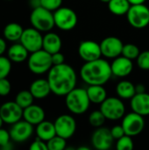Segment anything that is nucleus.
I'll return each mask as SVG.
<instances>
[{
	"label": "nucleus",
	"mask_w": 149,
	"mask_h": 150,
	"mask_svg": "<svg viewBox=\"0 0 149 150\" xmlns=\"http://www.w3.org/2000/svg\"><path fill=\"white\" fill-rule=\"evenodd\" d=\"M116 93L122 99H131L135 94V85L130 81H120L116 86Z\"/></svg>",
	"instance_id": "a878e982"
},
{
	"label": "nucleus",
	"mask_w": 149,
	"mask_h": 150,
	"mask_svg": "<svg viewBox=\"0 0 149 150\" xmlns=\"http://www.w3.org/2000/svg\"><path fill=\"white\" fill-rule=\"evenodd\" d=\"M100 1H101L102 3H105V4H108V3H109V2H110L111 0H100Z\"/></svg>",
	"instance_id": "de8ad7c7"
},
{
	"label": "nucleus",
	"mask_w": 149,
	"mask_h": 150,
	"mask_svg": "<svg viewBox=\"0 0 149 150\" xmlns=\"http://www.w3.org/2000/svg\"><path fill=\"white\" fill-rule=\"evenodd\" d=\"M54 123L56 134L68 140L71 138L76 130V122L74 117L68 114H62L60 115Z\"/></svg>",
	"instance_id": "9b49d317"
},
{
	"label": "nucleus",
	"mask_w": 149,
	"mask_h": 150,
	"mask_svg": "<svg viewBox=\"0 0 149 150\" xmlns=\"http://www.w3.org/2000/svg\"><path fill=\"white\" fill-rule=\"evenodd\" d=\"M123 46L124 44L119 38L115 36L106 37L100 42L102 55L106 58L114 59L122 54Z\"/></svg>",
	"instance_id": "ddd939ff"
},
{
	"label": "nucleus",
	"mask_w": 149,
	"mask_h": 150,
	"mask_svg": "<svg viewBox=\"0 0 149 150\" xmlns=\"http://www.w3.org/2000/svg\"><path fill=\"white\" fill-rule=\"evenodd\" d=\"M34 97L30 91H21L15 97V102L23 109L33 104Z\"/></svg>",
	"instance_id": "cd10ccee"
},
{
	"label": "nucleus",
	"mask_w": 149,
	"mask_h": 150,
	"mask_svg": "<svg viewBox=\"0 0 149 150\" xmlns=\"http://www.w3.org/2000/svg\"><path fill=\"white\" fill-rule=\"evenodd\" d=\"M135 90H136V93H142V92H146V88L143 84L139 83L137 85H135Z\"/></svg>",
	"instance_id": "79ce46f5"
},
{
	"label": "nucleus",
	"mask_w": 149,
	"mask_h": 150,
	"mask_svg": "<svg viewBox=\"0 0 149 150\" xmlns=\"http://www.w3.org/2000/svg\"><path fill=\"white\" fill-rule=\"evenodd\" d=\"M11 139L15 142H26L33 134V126L26 120H19L11 125L10 129Z\"/></svg>",
	"instance_id": "2eb2a0df"
},
{
	"label": "nucleus",
	"mask_w": 149,
	"mask_h": 150,
	"mask_svg": "<svg viewBox=\"0 0 149 150\" xmlns=\"http://www.w3.org/2000/svg\"><path fill=\"white\" fill-rule=\"evenodd\" d=\"M107 4L109 11L117 16L126 15L131 7L128 0H111Z\"/></svg>",
	"instance_id": "bb28decb"
},
{
	"label": "nucleus",
	"mask_w": 149,
	"mask_h": 150,
	"mask_svg": "<svg viewBox=\"0 0 149 150\" xmlns=\"http://www.w3.org/2000/svg\"><path fill=\"white\" fill-rule=\"evenodd\" d=\"M133 112L145 117L149 116V94L147 92L136 93L130 102Z\"/></svg>",
	"instance_id": "a211bd4d"
},
{
	"label": "nucleus",
	"mask_w": 149,
	"mask_h": 150,
	"mask_svg": "<svg viewBox=\"0 0 149 150\" xmlns=\"http://www.w3.org/2000/svg\"><path fill=\"white\" fill-rule=\"evenodd\" d=\"M78 149L79 150H89L90 149H89V148H87V147H82V148H78Z\"/></svg>",
	"instance_id": "a18cd8bd"
},
{
	"label": "nucleus",
	"mask_w": 149,
	"mask_h": 150,
	"mask_svg": "<svg viewBox=\"0 0 149 150\" xmlns=\"http://www.w3.org/2000/svg\"><path fill=\"white\" fill-rule=\"evenodd\" d=\"M6 50V42L4 40V39L0 37V56L3 55V54L5 52Z\"/></svg>",
	"instance_id": "a19ab883"
},
{
	"label": "nucleus",
	"mask_w": 149,
	"mask_h": 150,
	"mask_svg": "<svg viewBox=\"0 0 149 150\" xmlns=\"http://www.w3.org/2000/svg\"><path fill=\"white\" fill-rule=\"evenodd\" d=\"M67 140L59 136L55 135L52 139L47 142L48 150H63L66 149L67 146Z\"/></svg>",
	"instance_id": "c756f323"
},
{
	"label": "nucleus",
	"mask_w": 149,
	"mask_h": 150,
	"mask_svg": "<svg viewBox=\"0 0 149 150\" xmlns=\"http://www.w3.org/2000/svg\"><path fill=\"white\" fill-rule=\"evenodd\" d=\"M136 61L137 65L140 69L143 70H149V50L141 52Z\"/></svg>",
	"instance_id": "72a5a7b5"
},
{
	"label": "nucleus",
	"mask_w": 149,
	"mask_h": 150,
	"mask_svg": "<svg viewBox=\"0 0 149 150\" xmlns=\"http://www.w3.org/2000/svg\"><path fill=\"white\" fill-rule=\"evenodd\" d=\"M29 91H31L34 98L37 99L45 98L52 92L47 79L43 78H40L33 81L30 85Z\"/></svg>",
	"instance_id": "aec40b11"
},
{
	"label": "nucleus",
	"mask_w": 149,
	"mask_h": 150,
	"mask_svg": "<svg viewBox=\"0 0 149 150\" xmlns=\"http://www.w3.org/2000/svg\"><path fill=\"white\" fill-rule=\"evenodd\" d=\"M27 65L30 71L35 75H42L50 70L53 67L51 54L43 48L31 53L27 59Z\"/></svg>",
	"instance_id": "39448f33"
},
{
	"label": "nucleus",
	"mask_w": 149,
	"mask_h": 150,
	"mask_svg": "<svg viewBox=\"0 0 149 150\" xmlns=\"http://www.w3.org/2000/svg\"><path fill=\"white\" fill-rule=\"evenodd\" d=\"M134 148V144L132 136L125 134L119 140H117L116 149L117 150H132Z\"/></svg>",
	"instance_id": "2f4dec72"
},
{
	"label": "nucleus",
	"mask_w": 149,
	"mask_h": 150,
	"mask_svg": "<svg viewBox=\"0 0 149 150\" xmlns=\"http://www.w3.org/2000/svg\"><path fill=\"white\" fill-rule=\"evenodd\" d=\"M100 111L106 120H119L125 116L126 106L120 98L110 97L100 105Z\"/></svg>",
	"instance_id": "423d86ee"
},
{
	"label": "nucleus",
	"mask_w": 149,
	"mask_h": 150,
	"mask_svg": "<svg viewBox=\"0 0 149 150\" xmlns=\"http://www.w3.org/2000/svg\"><path fill=\"white\" fill-rule=\"evenodd\" d=\"M105 120H106V118L105 117L103 112L100 111V109L97 111L92 112L89 116L90 125L93 127H96V128L103 127L104 123L105 122Z\"/></svg>",
	"instance_id": "7c9ffc66"
},
{
	"label": "nucleus",
	"mask_w": 149,
	"mask_h": 150,
	"mask_svg": "<svg viewBox=\"0 0 149 150\" xmlns=\"http://www.w3.org/2000/svg\"><path fill=\"white\" fill-rule=\"evenodd\" d=\"M30 23L32 27L40 32H49L55 26L54 11L42 6L34 8L30 15Z\"/></svg>",
	"instance_id": "20e7f679"
},
{
	"label": "nucleus",
	"mask_w": 149,
	"mask_h": 150,
	"mask_svg": "<svg viewBox=\"0 0 149 150\" xmlns=\"http://www.w3.org/2000/svg\"><path fill=\"white\" fill-rule=\"evenodd\" d=\"M23 32L24 29L18 23L11 22L4 26L3 33L5 40L12 42H17L20 40Z\"/></svg>",
	"instance_id": "b1692460"
},
{
	"label": "nucleus",
	"mask_w": 149,
	"mask_h": 150,
	"mask_svg": "<svg viewBox=\"0 0 149 150\" xmlns=\"http://www.w3.org/2000/svg\"><path fill=\"white\" fill-rule=\"evenodd\" d=\"M19 42L29 51V53H33L42 49L43 36L41 35L40 31L32 26L24 29Z\"/></svg>",
	"instance_id": "9d476101"
},
{
	"label": "nucleus",
	"mask_w": 149,
	"mask_h": 150,
	"mask_svg": "<svg viewBox=\"0 0 149 150\" xmlns=\"http://www.w3.org/2000/svg\"><path fill=\"white\" fill-rule=\"evenodd\" d=\"M23 119L32 126H37L45 120V111L41 106L32 104L23 110Z\"/></svg>",
	"instance_id": "6ab92c4d"
},
{
	"label": "nucleus",
	"mask_w": 149,
	"mask_h": 150,
	"mask_svg": "<svg viewBox=\"0 0 149 150\" xmlns=\"http://www.w3.org/2000/svg\"><path fill=\"white\" fill-rule=\"evenodd\" d=\"M121 126L123 127L126 134L132 137L137 136L144 130V117L134 112L125 114V116L123 117Z\"/></svg>",
	"instance_id": "1a4fd4ad"
},
{
	"label": "nucleus",
	"mask_w": 149,
	"mask_h": 150,
	"mask_svg": "<svg viewBox=\"0 0 149 150\" xmlns=\"http://www.w3.org/2000/svg\"><path fill=\"white\" fill-rule=\"evenodd\" d=\"M30 5L32 7V9L37 8L40 6V0H30Z\"/></svg>",
	"instance_id": "37998d69"
},
{
	"label": "nucleus",
	"mask_w": 149,
	"mask_h": 150,
	"mask_svg": "<svg viewBox=\"0 0 149 150\" xmlns=\"http://www.w3.org/2000/svg\"><path fill=\"white\" fill-rule=\"evenodd\" d=\"M114 138L112 135L111 129L104 127H97L92 134L91 143L97 150L110 149L113 144Z\"/></svg>",
	"instance_id": "4468645a"
},
{
	"label": "nucleus",
	"mask_w": 149,
	"mask_h": 150,
	"mask_svg": "<svg viewBox=\"0 0 149 150\" xmlns=\"http://www.w3.org/2000/svg\"><path fill=\"white\" fill-rule=\"evenodd\" d=\"M11 69V61L5 56H0V79L8 76Z\"/></svg>",
	"instance_id": "473e14b6"
},
{
	"label": "nucleus",
	"mask_w": 149,
	"mask_h": 150,
	"mask_svg": "<svg viewBox=\"0 0 149 150\" xmlns=\"http://www.w3.org/2000/svg\"><path fill=\"white\" fill-rule=\"evenodd\" d=\"M111 68L112 76H115L117 77L128 76L133 69V60L128 59L121 54L114 58V60L111 63Z\"/></svg>",
	"instance_id": "f3484780"
},
{
	"label": "nucleus",
	"mask_w": 149,
	"mask_h": 150,
	"mask_svg": "<svg viewBox=\"0 0 149 150\" xmlns=\"http://www.w3.org/2000/svg\"><path fill=\"white\" fill-rule=\"evenodd\" d=\"M90 103L86 89L76 87L65 96L66 106L73 114L80 115L86 112Z\"/></svg>",
	"instance_id": "7ed1b4c3"
},
{
	"label": "nucleus",
	"mask_w": 149,
	"mask_h": 150,
	"mask_svg": "<svg viewBox=\"0 0 149 150\" xmlns=\"http://www.w3.org/2000/svg\"><path fill=\"white\" fill-rule=\"evenodd\" d=\"M36 135L38 138L47 142L56 135L54 123L48 120H43L36 127Z\"/></svg>",
	"instance_id": "5701e85b"
},
{
	"label": "nucleus",
	"mask_w": 149,
	"mask_h": 150,
	"mask_svg": "<svg viewBox=\"0 0 149 150\" xmlns=\"http://www.w3.org/2000/svg\"><path fill=\"white\" fill-rule=\"evenodd\" d=\"M47 81L51 91L56 96L65 97L76 87L77 76L75 69L67 63L53 65L47 72Z\"/></svg>",
	"instance_id": "f257e3e1"
},
{
	"label": "nucleus",
	"mask_w": 149,
	"mask_h": 150,
	"mask_svg": "<svg viewBox=\"0 0 149 150\" xmlns=\"http://www.w3.org/2000/svg\"><path fill=\"white\" fill-rule=\"evenodd\" d=\"M23 110L15 101L5 102L0 106V116L4 123L12 125L23 118Z\"/></svg>",
	"instance_id": "f8f14e48"
},
{
	"label": "nucleus",
	"mask_w": 149,
	"mask_h": 150,
	"mask_svg": "<svg viewBox=\"0 0 149 150\" xmlns=\"http://www.w3.org/2000/svg\"><path fill=\"white\" fill-rule=\"evenodd\" d=\"M3 123H4V121H3V120H2V118H1V116H0V128H1L2 126H3Z\"/></svg>",
	"instance_id": "49530a36"
},
{
	"label": "nucleus",
	"mask_w": 149,
	"mask_h": 150,
	"mask_svg": "<svg viewBox=\"0 0 149 150\" xmlns=\"http://www.w3.org/2000/svg\"><path fill=\"white\" fill-rule=\"evenodd\" d=\"M78 54L84 62L101 58L102 52L100 43L94 40L82 41L78 46Z\"/></svg>",
	"instance_id": "dca6fc26"
},
{
	"label": "nucleus",
	"mask_w": 149,
	"mask_h": 150,
	"mask_svg": "<svg viewBox=\"0 0 149 150\" xmlns=\"http://www.w3.org/2000/svg\"><path fill=\"white\" fill-rule=\"evenodd\" d=\"M29 149L31 150H48L47 142H44V141H42L41 139H40L38 137L30 145V148Z\"/></svg>",
	"instance_id": "4c0bfd02"
},
{
	"label": "nucleus",
	"mask_w": 149,
	"mask_h": 150,
	"mask_svg": "<svg viewBox=\"0 0 149 150\" xmlns=\"http://www.w3.org/2000/svg\"><path fill=\"white\" fill-rule=\"evenodd\" d=\"M129 3L131 4V5L133 4H145V2L147 0H128Z\"/></svg>",
	"instance_id": "c03bdc74"
},
{
	"label": "nucleus",
	"mask_w": 149,
	"mask_h": 150,
	"mask_svg": "<svg viewBox=\"0 0 149 150\" xmlns=\"http://www.w3.org/2000/svg\"><path fill=\"white\" fill-rule=\"evenodd\" d=\"M86 90L92 104L101 105L107 98V91L104 85H89Z\"/></svg>",
	"instance_id": "393cba45"
},
{
	"label": "nucleus",
	"mask_w": 149,
	"mask_h": 150,
	"mask_svg": "<svg viewBox=\"0 0 149 150\" xmlns=\"http://www.w3.org/2000/svg\"><path fill=\"white\" fill-rule=\"evenodd\" d=\"M126 18L133 27L137 29L145 28L149 25V8L145 4L131 5L126 13Z\"/></svg>",
	"instance_id": "6e6552de"
},
{
	"label": "nucleus",
	"mask_w": 149,
	"mask_h": 150,
	"mask_svg": "<svg viewBox=\"0 0 149 150\" xmlns=\"http://www.w3.org/2000/svg\"><path fill=\"white\" fill-rule=\"evenodd\" d=\"M28 54L29 51L19 42V43H15L9 47L7 52V57L12 62L19 63L28 59L29 57Z\"/></svg>",
	"instance_id": "4be33fe9"
},
{
	"label": "nucleus",
	"mask_w": 149,
	"mask_h": 150,
	"mask_svg": "<svg viewBox=\"0 0 149 150\" xmlns=\"http://www.w3.org/2000/svg\"><path fill=\"white\" fill-rule=\"evenodd\" d=\"M61 45H62L61 39L55 33L47 32L43 36L42 48L51 54L56 52H60L61 48Z\"/></svg>",
	"instance_id": "412c9836"
},
{
	"label": "nucleus",
	"mask_w": 149,
	"mask_h": 150,
	"mask_svg": "<svg viewBox=\"0 0 149 150\" xmlns=\"http://www.w3.org/2000/svg\"><path fill=\"white\" fill-rule=\"evenodd\" d=\"M140 54H141L140 48L135 44H133V43L124 44L123 49H122V55L123 56L133 61V60H136L138 58Z\"/></svg>",
	"instance_id": "c85d7f7f"
},
{
	"label": "nucleus",
	"mask_w": 149,
	"mask_h": 150,
	"mask_svg": "<svg viewBox=\"0 0 149 150\" xmlns=\"http://www.w3.org/2000/svg\"><path fill=\"white\" fill-rule=\"evenodd\" d=\"M11 91V84L10 81L7 79V77L0 79V96L5 97L10 94Z\"/></svg>",
	"instance_id": "c9c22d12"
},
{
	"label": "nucleus",
	"mask_w": 149,
	"mask_h": 150,
	"mask_svg": "<svg viewBox=\"0 0 149 150\" xmlns=\"http://www.w3.org/2000/svg\"><path fill=\"white\" fill-rule=\"evenodd\" d=\"M62 2L63 0H40V6L51 11H54L61 7Z\"/></svg>",
	"instance_id": "f704fd0d"
},
{
	"label": "nucleus",
	"mask_w": 149,
	"mask_h": 150,
	"mask_svg": "<svg viewBox=\"0 0 149 150\" xmlns=\"http://www.w3.org/2000/svg\"><path fill=\"white\" fill-rule=\"evenodd\" d=\"M55 26L62 31H70L76 27L78 22L76 12L69 7H60L54 11Z\"/></svg>",
	"instance_id": "0eeeda50"
},
{
	"label": "nucleus",
	"mask_w": 149,
	"mask_h": 150,
	"mask_svg": "<svg viewBox=\"0 0 149 150\" xmlns=\"http://www.w3.org/2000/svg\"><path fill=\"white\" fill-rule=\"evenodd\" d=\"M112 76L111 64L102 58L84 62L80 69V76L88 85H104Z\"/></svg>",
	"instance_id": "f03ea898"
},
{
	"label": "nucleus",
	"mask_w": 149,
	"mask_h": 150,
	"mask_svg": "<svg viewBox=\"0 0 149 150\" xmlns=\"http://www.w3.org/2000/svg\"><path fill=\"white\" fill-rule=\"evenodd\" d=\"M111 133H112V135L114 138V140H119V138H121L122 136H124L126 134L125 130L121 125H116V126L112 127L111 128Z\"/></svg>",
	"instance_id": "58836bf2"
},
{
	"label": "nucleus",
	"mask_w": 149,
	"mask_h": 150,
	"mask_svg": "<svg viewBox=\"0 0 149 150\" xmlns=\"http://www.w3.org/2000/svg\"><path fill=\"white\" fill-rule=\"evenodd\" d=\"M51 56H52L53 65H60V64L65 63V56L62 53L56 52L54 54H52Z\"/></svg>",
	"instance_id": "ea45409f"
},
{
	"label": "nucleus",
	"mask_w": 149,
	"mask_h": 150,
	"mask_svg": "<svg viewBox=\"0 0 149 150\" xmlns=\"http://www.w3.org/2000/svg\"><path fill=\"white\" fill-rule=\"evenodd\" d=\"M11 140V139L10 132L6 131L1 127L0 128V147L5 148L7 145H9Z\"/></svg>",
	"instance_id": "e433bc0d"
}]
</instances>
